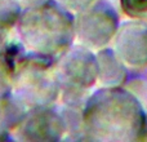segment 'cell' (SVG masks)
I'll return each mask as SVG.
<instances>
[{"label":"cell","mask_w":147,"mask_h":142,"mask_svg":"<svg viewBox=\"0 0 147 142\" xmlns=\"http://www.w3.org/2000/svg\"><path fill=\"white\" fill-rule=\"evenodd\" d=\"M97 58V87L117 88L124 87L130 76L121 60L116 56L111 47H106L96 52Z\"/></svg>","instance_id":"obj_8"},{"label":"cell","mask_w":147,"mask_h":142,"mask_svg":"<svg viewBox=\"0 0 147 142\" xmlns=\"http://www.w3.org/2000/svg\"><path fill=\"white\" fill-rule=\"evenodd\" d=\"M59 7H62L65 10L71 13L72 16L80 14L84 10L89 9L93 7L94 4L99 1V0H54Z\"/></svg>","instance_id":"obj_13"},{"label":"cell","mask_w":147,"mask_h":142,"mask_svg":"<svg viewBox=\"0 0 147 142\" xmlns=\"http://www.w3.org/2000/svg\"><path fill=\"white\" fill-rule=\"evenodd\" d=\"M10 92L27 109L58 103L61 88L54 61L23 51L12 62Z\"/></svg>","instance_id":"obj_3"},{"label":"cell","mask_w":147,"mask_h":142,"mask_svg":"<svg viewBox=\"0 0 147 142\" xmlns=\"http://www.w3.org/2000/svg\"><path fill=\"white\" fill-rule=\"evenodd\" d=\"M124 88H127L130 93L137 97V99L141 102V105L147 112V80L145 74H130Z\"/></svg>","instance_id":"obj_10"},{"label":"cell","mask_w":147,"mask_h":142,"mask_svg":"<svg viewBox=\"0 0 147 142\" xmlns=\"http://www.w3.org/2000/svg\"><path fill=\"white\" fill-rule=\"evenodd\" d=\"M21 9H27V8H32L36 7V5H40L45 1H49V0H13Z\"/></svg>","instance_id":"obj_15"},{"label":"cell","mask_w":147,"mask_h":142,"mask_svg":"<svg viewBox=\"0 0 147 142\" xmlns=\"http://www.w3.org/2000/svg\"><path fill=\"white\" fill-rule=\"evenodd\" d=\"M22 12L13 0H0V25L8 28H14Z\"/></svg>","instance_id":"obj_11"},{"label":"cell","mask_w":147,"mask_h":142,"mask_svg":"<svg viewBox=\"0 0 147 142\" xmlns=\"http://www.w3.org/2000/svg\"><path fill=\"white\" fill-rule=\"evenodd\" d=\"M120 22L119 10L107 0H99L89 9L74 16L75 43L93 52L110 47Z\"/></svg>","instance_id":"obj_5"},{"label":"cell","mask_w":147,"mask_h":142,"mask_svg":"<svg viewBox=\"0 0 147 142\" xmlns=\"http://www.w3.org/2000/svg\"><path fill=\"white\" fill-rule=\"evenodd\" d=\"M13 38H14V28H8L0 25V53L7 49Z\"/></svg>","instance_id":"obj_14"},{"label":"cell","mask_w":147,"mask_h":142,"mask_svg":"<svg viewBox=\"0 0 147 142\" xmlns=\"http://www.w3.org/2000/svg\"><path fill=\"white\" fill-rule=\"evenodd\" d=\"M14 34L27 53L56 61L75 43L74 16L49 0L22 9Z\"/></svg>","instance_id":"obj_2"},{"label":"cell","mask_w":147,"mask_h":142,"mask_svg":"<svg viewBox=\"0 0 147 142\" xmlns=\"http://www.w3.org/2000/svg\"><path fill=\"white\" fill-rule=\"evenodd\" d=\"M84 141H147V112L124 87H96L83 109Z\"/></svg>","instance_id":"obj_1"},{"label":"cell","mask_w":147,"mask_h":142,"mask_svg":"<svg viewBox=\"0 0 147 142\" xmlns=\"http://www.w3.org/2000/svg\"><path fill=\"white\" fill-rule=\"evenodd\" d=\"M54 70L61 88L58 103L83 109L97 87L96 52L74 43L54 61Z\"/></svg>","instance_id":"obj_4"},{"label":"cell","mask_w":147,"mask_h":142,"mask_svg":"<svg viewBox=\"0 0 147 142\" xmlns=\"http://www.w3.org/2000/svg\"><path fill=\"white\" fill-rule=\"evenodd\" d=\"M12 91V67L3 53H0V98Z\"/></svg>","instance_id":"obj_12"},{"label":"cell","mask_w":147,"mask_h":142,"mask_svg":"<svg viewBox=\"0 0 147 142\" xmlns=\"http://www.w3.org/2000/svg\"><path fill=\"white\" fill-rule=\"evenodd\" d=\"M116 56L130 74H142L147 69V23L125 18L111 41Z\"/></svg>","instance_id":"obj_7"},{"label":"cell","mask_w":147,"mask_h":142,"mask_svg":"<svg viewBox=\"0 0 147 142\" xmlns=\"http://www.w3.org/2000/svg\"><path fill=\"white\" fill-rule=\"evenodd\" d=\"M119 9L128 20L147 23V0H119Z\"/></svg>","instance_id":"obj_9"},{"label":"cell","mask_w":147,"mask_h":142,"mask_svg":"<svg viewBox=\"0 0 147 142\" xmlns=\"http://www.w3.org/2000/svg\"><path fill=\"white\" fill-rule=\"evenodd\" d=\"M10 140L21 142H58L66 137V125L58 103L27 109L9 133Z\"/></svg>","instance_id":"obj_6"},{"label":"cell","mask_w":147,"mask_h":142,"mask_svg":"<svg viewBox=\"0 0 147 142\" xmlns=\"http://www.w3.org/2000/svg\"><path fill=\"white\" fill-rule=\"evenodd\" d=\"M143 74H145V78H146V80H147V69H146V71Z\"/></svg>","instance_id":"obj_17"},{"label":"cell","mask_w":147,"mask_h":142,"mask_svg":"<svg viewBox=\"0 0 147 142\" xmlns=\"http://www.w3.org/2000/svg\"><path fill=\"white\" fill-rule=\"evenodd\" d=\"M3 140H10V137H9V133H8V131L4 128L1 120H0V141H3Z\"/></svg>","instance_id":"obj_16"}]
</instances>
